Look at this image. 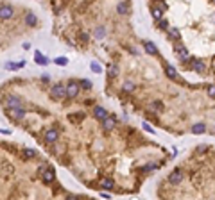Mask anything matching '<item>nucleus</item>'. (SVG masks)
<instances>
[{
	"label": "nucleus",
	"mask_w": 215,
	"mask_h": 200,
	"mask_svg": "<svg viewBox=\"0 0 215 200\" xmlns=\"http://www.w3.org/2000/svg\"><path fill=\"white\" fill-rule=\"evenodd\" d=\"M50 97L56 98V100L65 98V97H66V88H65L63 84H54V86L50 88Z\"/></svg>",
	"instance_id": "1"
},
{
	"label": "nucleus",
	"mask_w": 215,
	"mask_h": 200,
	"mask_svg": "<svg viewBox=\"0 0 215 200\" xmlns=\"http://www.w3.org/2000/svg\"><path fill=\"white\" fill-rule=\"evenodd\" d=\"M77 93H79V84H77L75 80H70V82L66 84V97H68V98H75Z\"/></svg>",
	"instance_id": "2"
},
{
	"label": "nucleus",
	"mask_w": 215,
	"mask_h": 200,
	"mask_svg": "<svg viewBox=\"0 0 215 200\" xmlns=\"http://www.w3.org/2000/svg\"><path fill=\"white\" fill-rule=\"evenodd\" d=\"M5 106H7V109H18V107H22V100L14 95H9L5 98Z\"/></svg>",
	"instance_id": "3"
},
{
	"label": "nucleus",
	"mask_w": 215,
	"mask_h": 200,
	"mask_svg": "<svg viewBox=\"0 0 215 200\" xmlns=\"http://www.w3.org/2000/svg\"><path fill=\"white\" fill-rule=\"evenodd\" d=\"M11 16H13V7L7 4H2L0 5V20H9Z\"/></svg>",
	"instance_id": "4"
},
{
	"label": "nucleus",
	"mask_w": 215,
	"mask_h": 200,
	"mask_svg": "<svg viewBox=\"0 0 215 200\" xmlns=\"http://www.w3.org/2000/svg\"><path fill=\"white\" fill-rule=\"evenodd\" d=\"M39 172H41V177H43V181H45V182L54 181V170H52V168H45V166H41V168H39Z\"/></svg>",
	"instance_id": "5"
},
{
	"label": "nucleus",
	"mask_w": 215,
	"mask_h": 200,
	"mask_svg": "<svg viewBox=\"0 0 215 200\" xmlns=\"http://www.w3.org/2000/svg\"><path fill=\"white\" fill-rule=\"evenodd\" d=\"M183 181V172L181 170H174L170 175H169V182L170 184H179Z\"/></svg>",
	"instance_id": "6"
},
{
	"label": "nucleus",
	"mask_w": 215,
	"mask_h": 200,
	"mask_svg": "<svg viewBox=\"0 0 215 200\" xmlns=\"http://www.w3.org/2000/svg\"><path fill=\"white\" fill-rule=\"evenodd\" d=\"M93 116H95L97 120H102V122H104V120L108 118V111H106L104 107H100V106H97V107L93 109Z\"/></svg>",
	"instance_id": "7"
},
{
	"label": "nucleus",
	"mask_w": 215,
	"mask_h": 200,
	"mask_svg": "<svg viewBox=\"0 0 215 200\" xmlns=\"http://www.w3.org/2000/svg\"><path fill=\"white\" fill-rule=\"evenodd\" d=\"M57 131L56 129H48V131H45V141L47 143H54L56 139H57Z\"/></svg>",
	"instance_id": "8"
},
{
	"label": "nucleus",
	"mask_w": 215,
	"mask_h": 200,
	"mask_svg": "<svg viewBox=\"0 0 215 200\" xmlns=\"http://www.w3.org/2000/svg\"><path fill=\"white\" fill-rule=\"evenodd\" d=\"M9 116L14 118V120H22V118L25 116V109H22V107H18V109H9Z\"/></svg>",
	"instance_id": "9"
},
{
	"label": "nucleus",
	"mask_w": 215,
	"mask_h": 200,
	"mask_svg": "<svg viewBox=\"0 0 215 200\" xmlns=\"http://www.w3.org/2000/svg\"><path fill=\"white\" fill-rule=\"evenodd\" d=\"M102 127H104V131H113V129H115V120H113L111 116H108V118L102 122Z\"/></svg>",
	"instance_id": "10"
},
{
	"label": "nucleus",
	"mask_w": 215,
	"mask_h": 200,
	"mask_svg": "<svg viewBox=\"0 0 215 200\" xmlns=\"http://www.w3.org/2000/svg\"><path fill=\"white\" fill-rule=\"evenodd\" d=\"M34 61H36L38 64H41V66H45V64H48V59H47L45 55H41L39 52H36V54H34Z\"/></svg>",
	"instance_id": "11"
},
{
	"label": "nucleus",
	"mask_w": 215,
	"mask_h": 200,
	"mask_svg": "<svg viewBox=\"0 0 215 200\" xmlns=\"http://www.w3.org/2000/svg\"><path fill=\"white\" fill-rule=\"evenodd\" d=\"M22 157H23V159H32V157H36V150H32V148H23V150H22Z\"/></svg>",
	"instance_id": "12"
},
{
	"label": "nucleus",
	"mask_w": 215,
	"mask_h": 200,
	"mask_svg": "<svg viewBox=\"0 0 215 200\" xmlns=\"http://www.w3.org/2000/svg\"><path fill=\"white\" fill-rule=\"evenodd\" d=\"M117 11H118L120 14H127V13H129V4H127V2H120V4L117 5Z\"/></svg>",
	"instance_id": "13"
},
{
	"label": "nucleus",
	"mask_w": 215,
	"mask_h": 200,
	"mask_svg": "<svg viewBox=\"0 0 215 200\" xmlns=\"http://www.w3.org/2000/svg\"><path fill=\"white\" fill-rule=\"evenodd\" d=\"M192 68H194V72H197V73H203V72H205V63H203V61H194Z\"/></svg>",
	"instance_id": "14"
},
{
	"label": "nucleus",
	"mask_w": 215,
	"mask_h": 200,
	"mask_svg": "<svg viewBox=\"0 0 215 200\" xmlns=\"http://www.w3.org/2000/svg\"><path fill=\"white\" fill-rule=\"evenodd\" d=\"M165 72H167V75H169L170 79H176V77H178V72H176V68H174L172 64H167V66H165Z\"/></svg>",
	"instance_id": "15"
},
{
	"label": "nucleus",
	"mask_w": 215,
	"mask_h": 200,
	"mask_svg": "<svg viewBox=\"0 0 215 200\" xmlns=\"http://www.w3.org/2000/svg\"><path fill=\"white\" fill-rule=\"evenodd\" d=\"M145 50L149 54H158V48H156V45L153 41H145Z\"/></svg>",
	"instance_id": "16"
},
{
	"label": "nucleus",
	"mask_w": 215,
	"mask_h": 200,
	"mask_svg": "<svg viewBox=\"0 0 215 200\" xmlns=\"http://www.w3.org/2000/svg\"><path fill=\"white\" fill-rule=\"evenodd\" d=\"M176 52H178V54H179L185 61H188V59H190V57H188V50H187L185 46H178V48H176Z\"/></svg>",
	"instance_id": "17"
},
{
	"label": "nucleus",
	"mask_w": 215,
	"mask_h": 200,
	"mask_svg": "<svg viewBox=\"0 0 215 200\" xmlns=\"http://www.w3.org/2000/svg\"><path fill=\"white\" fill-rule=\"evenodd\" d=\"M108 73H109V77H117L118 75V66L117 64H109L108 66Z\"/></svg>",
	"instance_id": "18"
},
{
	"label": "nucleus",
	"mask_w": 215,
	"mask_h": 200,
	"mask_svg": "<svg viewBox=\"0 0 215 200\" xmlns=\"http://www.w3.org/2000/svg\"><path fill=\"white\" fill-rule=\"evenodd\" d=\"M153 16H154V20H161L163 18V13H161V9L160 7H153Z\"/></svg>",
	"instance_id": "19"
},
{
	"label": "nucleus",
	"mask_w": 215,
	"mask_h": 200,
	"mask_svg": "<svg viewBox=\"0 0 215 200\" xmlns=\"http://www.w3.org/2000/svg\"><path fill=\"white\" fill-rule=\"evenodd\" d=\"M113 184H115V182H113L111 179H102V181H100V186H102L104 190H109V188H113Z\"/></svg>",
	"instance_id": "20"
},
{
	"label": "nucleus",
	"mask_w": 215,
	"mask_h": 200,
	"mask_svg": "<svg viewBox=\"0 0 215 200\" xmlns=\"http://www.w3.org/2000/svg\"><path fill=\"white\" fill-rule=\"evenodd\" d=\"M54 63H56V64H59V66H66V64H68V59H66V57H63V55H59V57H56V59H54Z\"/></svg>",
	"instance_id": "21"
},
{
	"label": "nucleus",
	"mask_w": 215,
	"mask_h": 200,
	"mask_svg": "<svg viewBox=\"0 0 215 200\" xmlns=\"http://www.w3.org/2000/svg\"><path fill=\"white\" fill-rule=\"evenodd\" d=\"M192 131H194L196 134H203V132H205V123H196V125L192 127Z\"/></svg>",
	"instance_id": "22"
},
{
	"label": "nucleus",
	"mask_w": 215,
	"mask_h": 200,
	"mask_svg": "<svg viewBox=\"0 0 215 200\" xmlns=\"http://www.w3.org/2000/svg\"><path fill=\"white\" fill-rule=\"evenodd\" d=\"M104 36H106V29H104V27H97V29H95V38L100 39V38H104Z\"/></svg>",
	"instance_id": "23"
},
{
	"label": "nucleus",
	"mask_w": 215,
	"mask_h": 200,
	"mask_svg": "<svg viewBox=\"0 0 215 200\" xmlns=\"http://www.w3.org/2000/svg\"><path fill=\"white\" fill-rule=\"evenodd\" d=\"M25 21H27V25H36V16L34 14H27Z\"/></svg>",
	"instance_id": "24"
},
{
	"label": "nucleus",
	"mask_w": 215,
	"mask_h": 200,
	"mask_svg": "<svg viewBox=\"0 0 215 200\" xmlns=\"http://www.w3.org/2000/svg\"><path fill=\"white\" fill-rule=\"evenodd\" d=\"M90 68H92L95 73H100V72H102V66H100L99 63H92V64H90Z\"/></svg>",
	"instance_id": "25"
},
{
	"label": "nucleus",
	"mask_w": 215,
	"mask_h": 200,
	"mask_svg": "<svg viewBox=\"0 0 215 200\" xmlns=\"http://www.w3.org/2000/svg\"><path fill=\"white\" fill-rule=\"evenodd\" d=\"M122 89L129 93V91H133V89H135V84H133V82H126V84L122 86Z\"/></svg>",
	"instance_id": "26"
},
{
	"label": "nucleus",
	"mask_w": 215,
	"mask_h": 200,
	"mask_svg": "<svg viewBox=\"0 0 215 200\" xmlns=\"http://www.w3.org/2000/svg\"><path fill=\"white\" fill-rule=\"evenodd\" d=\"M151 109H153V111H161V104H160V102H153V104H151Z\"/></svg>",
	"instance_id": "27"
},
{
	"label": "nucleus",
	"mask_w": 215,
	"mask_h": 200,
	"mask_svg": "<svg viewBox=\"0 0 215 200\" xmlns=\"http://www.w3.org/2000/svg\"><path fill=\"white\" fill-rule=\"evenodd\" d=\"M81 86H83L84 89H92V82H90V80H81Z\"/></svg>",
	"instance_id": "28"
},
{
	"label": "nucleus",
	"mask_w": 215,
	"mask_h": 200,
	"mask_svg": "<svg viewBox=\"0 0 215 200\" xmlns=\"http://www.w3.org/2000/svg\"><path fill=\"white\" fill-rule=\"evenodd\" d=\"M158 27H160V29H167V27H169L167 20H160V21H158Z\"/></svg>",
	"instance_id": "29"
},
{
	"label": "nucleus",
	"mask_w": 215,
	"mask_h": 200,
	"mask_svg": "<svg viewBox=\"0 0 215 200\" xmlns=\"http://www.w3.org/2000/svg\"><path fill=\"white\" fill-rule=\"evenodd\" d=\"M79 39H81V41H84V43H86V41H88V39H90V36H88V34H86V32H81V34H79Z\"/></svg>",
	"instance_id": "30"
},
{
	"label": "nucleus",
	"mask_w": 215,
	"mask_h": 200,
	"mask_svg": "<svg viewBox=\"0 0 215 200\" xmlns=\"http://www.w3.org/2000/svg\"><path fill=\"white\" fill-rule=\"evenodd\" d=\"M208 97H212V98H215V84H214V86H210V88H208Z\"/></svg>",
	"instance_id": "31"
},
{
	"label": "nucleus",
	"mask_w": 215,
	"mask_h": 200,
	"mask_svg": "<svg viewBox=\"0 0 215 200\" xmlns=\"http://www.w3.org/2000/svg\"><path fill=\"white\" fill-rule=\"evenodd\" d=\"M170 38H179V32H178V29H170Z\"/></svg>",
	"instance_id": "32"
},
{
	"label": "nucleus",
	"mask_w": 215,
	"mask_h": 200,
	"mask_svg": "<svg viewBox=\"0 0 215 200\" xmlns=\"http://www.w3.org/2000/svg\"><path fill=\"white\" fill-rule=\"evenodd\" d=\"M144 129H145V131H149V132H154V131H153V127H151L149 123H144Z\"/></svg>",
	"instance_id": "33"
},
{
	"label": "nucleus",
	"mask_w": 215,
	"mask_h": 200,
	"mask_svg": "<svg viewBox=\"0 0 215 200\" xmlns=\"http://www.w3.org/2000/svg\"><path fill=\"white\" fill-rule=\"evenodd\" d=\"M66 200H79V199H77L75 195H68V197H66Z\"/></svg>",
	"instance_id": "34"
}]
</instances>
